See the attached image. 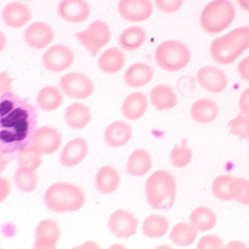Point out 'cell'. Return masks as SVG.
Here are the masks:
<instances>
[{"mask_svg": "<svg viewBox=\"0 0 249 249\" xmlns=\"http://www.w3.org/2000/svg\"><path fill=\"white\" fill-rule=\"evenodd\" d=\"M62 142V137L57 130L43 126L36 129L31 144L42 154H52L59 149Z\"/></svg>", "mask_w": 249, "mask_h": 249, "instance_id": "cell-15", "label": "cell"}, {"mask_svg": "<svg viewBox=\"0 0 249 249\" xmlns=\"http://www.w3.org/2000/svg\"><path fill=\"white\" fill-rule=\"evenodd\" d=\"M117 11L124 20L141 22L152 15L153 5L151 0H120Z\"/></svg>", "mask_w": 249, "mask_h": 249, "instance_id": "cell-10", "label": "cell"}, {"mask_svg": "<svg viewBox=\"0 0 249 249\" xmlns=\"http://www.w3.org/2000/svg\"><path fill=\"white\" fill-rule=\"evenodd\" d=\"M86 196L80 188L69 183H55L44 195L48 209L56 213L76 212L84 206Z\"/></svg>", "mask_w": 249, "mask_h": 249, "instance_id": "cell-4", "label": "cell"}, {"mask_svg": "<svg viewBox=\"0 0 249 249\" xmlns=\"http://www.w3.org/2000/svg\"><path fill=\"white\" fill-rule=\"evenodd\" d=\"M124 62V53L117 48H111L102 53L98 59V66L104 73H115L123 69Z\"/></svg>", "mask_w": 249, "mask_h": 249, "instance_id": "cell-27", "label": "cell"}, {"mask_svg": "<svg viewBox=\"0 0 249 249\" xmlns=\"http://www.w3.org/2000/svg\"><path fill=\"white\" fill-rule=\"evenodd\" d=\"M218 114L217 105L209 99H199L195 101L191 107L192 118L199 124L212 123L216 118Z\"/></svg>", "mask_w": 249, "mask_h": 249, "instance_id": "cell-23", "label": "cell"}, {"mask_svg": "<svg viewBox=\"0 0 249 249\" xmlns=\"http://www.w3.org/2000/svg\"><path fill=\"white\" fill-rule=\"evenodd\" d=\"M35 235V249H56L60 237V229L54 220H44L36 226Z\"/></svg>", "mask_w": 249, "mask_h": 249, "instance_id": "cell-16", "label": "cell"}, {"mask_svg": "<svg viewBox=\"0 0 249 249\" xmlns=\"http://www.w3.org/2000/svg\"><path fill=\"white\" fill-rule=\"evenodd\" d=\"M57 14L61 19L69 23H82L89 19L90 5L86 0H61Z\"/></svg>", "mask_w": 249, "mask_h": 249, "instance_id": "cell-13", "label": "cell"}, {"mask_svg": "<svg viewBox=\"0 0 249 249\" xmlns=\"http://www.w3.org/2000/svg\"><path fill=\"white\" fill-rule=\"evenodd\" d=\"M53 30L48 24L36 22L30 25L24 33V39L31 49L41 50L54 39Z\"/></svg>", "mask_w": 249, "mask_h": 249, "instance_id": "cell-14", "label": "cell"}, {"mask_svg": "<svg viewBox=\"0 0 249 249\" xmlns=\"http://www.w3.org/2000/svg\"><path fill=\"white\" fill-rule=\"evenodd\" d=\"M233 199L244 206H249V180L243 178H233Z\"/></svg>", "mask_w": 249, "mask_h": 249, "instance_id": "cell-38", "label": "cell"}, {"mask_svg": "<svg viewBox=\"0 0 249 249\" xmlns=\"http://www.w3.org/2000/svg\"><path fill=\"white\" fill-rule=\"evenodd\" d=\"M74 61L71 49L63 45H55L44 53L42 65L49 71L62 72L70 68Z\"/></svg>", "mask_w": 249, "mask_h": 249, "instance_id": "cell-9", "label": "cell"}, {"mask_svg": "<svg viewBox=\"0 0 249 249\" xmlns=\"http://www.w3.org/2000/svg\"><path fill=\"white\" fill-rule=\"evenodd\" d=\"M236 2L243 11L249 13V0H236Z\"/></svg>", "mask_w": 249, "mask_h": 249, "instance_id": "cell-43", "label": "cell"}, {"mask_svg": "<svg viewBox=\"0 0 249 249\" xmlns=\"http://www.w3.org/2000/svg\"><path fill=\"white\" fill-rule=\"evenodd\" d=\"M152 166L150 154L144 149H136L127 162V172L131 176L145 175Z\"/></svg>", "mask_w": 249, "mask_h": 249, "instance_id": "cell-28", "label": "cell"}, {"mask_svg": "<svg viewBox=\"0 0 249 249\" xmlns=\"http://www.w3.org/2000/svg\"><path fill=\"white\" fill-rule=\"evenodd\" d=\"M65 120L68 125L72 129H82L90 122V110L89 107L82 103H73L66 109Z\"/></svg>", "mask_w": 249, "mask_h": 249, "instance_id": "cell-25", "label": "cell"}, {"mask_svg": "<svg viewBox=\"0 0 249 249\" xmlns=\"http://www.w3.org/2000/svg\"><path fill=\"white\" fill-rule=\"evenodd\" d=\"M89 151L87 142L83 138H76L66 144L60 155V162L66 167H73L81 162Z\"/></svg>", "mask_w": 249, "mask_h": 249, "instance_id": "cell-18", "label": "cell"}, {"mask_svg": "<svg viewBox=\"0 0 249 249\" xmlns=\"http://www.w3.org/2000/svg\"><path fill=\"white\" fill-rule=\"evenodd\" d=\"M80 45L95 56L111 39V31L107 23L101 20L92 22L85 31L75 35Z\"/></svg>", "mask_w": 249, "mask_h": 249, "instance_id": "cell-7", "label": "cell"}, {"mask_svg": "<svg viewBox=\"0 0 249 249\" xmlns=\"http://www.w3.org/2000/svg\"><path fill=\"white\" fill-rule=\"evenodd\" d=\"M171 163L176 168H184L190 163L192 158V151L187 145L186 140H182L180 145H175L171 151Z\"/></svg>", "mask_w": 249, "mask_h": 249, "instance_id": "cell-36", "label": "cell"}, {"mask_svg": "<svg viewBox=\"0 0 249 249\" xmlns=\"http://www.w3.org/2000/svg\"><path fill=\"white\" fill-rule=\"evenodd\" d=\"M18 162L21 168L36 171L42 164L41 153L31 144L19 150L18 153Z\"/></svg>", "mask_w": 249, "mask_h": 249, "instance_id": "cell-35", "label": "cell"}, {"mask_svg": "<svg viewBox=\"0 0 249 249\" xmlns=\"http://www.w3.org/2000/svg\"><path fill=\"white\" fill-rule=\"evenodd\" d=\"M223 240L214 234L206 235L202 237L198 242L196 249H223Z\"/></svg>", "mask_w": 249, "mask_h": 249, "instance_id": "cell-40", "label": "cell"}, {"mask_svg": "<svg viewBox=\"0 0 249 249\" xmlns=\"http://www.w3.org/2000/svg\"><path fill=\"white\" fill-rule=\"evenodd\" d=\"M2 17L7 26L19 28L31 20L32 14L30 8L25 4L13 2L5 5L2 10Z\"/></svg>", "mask_w": 249, "mask_h": 249, "instance_id": "cell-17", "label": "cell"}, {"mask_svg": "<svg viewBox=\"0 0 249 249\" xmlns=\"http://www.w3.org/2000/svg\"><path fill=\"white\" fill-rule=\"evenodd\" d=\"M235 16V8L231 0H213L202 10L199 24L208 35H216L229 28Z\"/></svg>", "mask_w": 249, "mask_h": 249, "instance_id": "cell-5", "label": "cell"}, {"mask_svg": "<svg viewBox=\"0 0 249 249\" xmlns=\"http://www.w3.org/2000/svg\"><path fill=\"white\" fill-rule=\"evenodd\" d=\"M192 53L189 47L178 40L162 42L155 51L156 63L167 72L182 70L189 65Z\"/></svg>", "mask_w": 249, "mask_h": 249, "instance_id": "cell-6", "label": "cell"}, {"mask_svg": "<svg viewBox=\"0 0 249 249\" xmlns=\"http://www.w3.org/2000/svg\"><path fill=\"white\" fill-rule=\"evenodd\" d=\"M63 97L55 86H46L39 90L36 97L38 107L45 111H52L62 105Z\"/></svg>", "mask_w": 249, "mask_h": 249, "instance_id": "cell-30", "label": "cell"}, {"mask_svg": "<svg viewBox=\"0 0 249 249\" xmlns=\"http://www.w3.org/2000/svg\"><path fill=\"white\" fill-rule=\"evenodd\" d=\"M196 80L202 89L212 93H221L228 86L226 73L213 66L201 68L196 74Z\"/></svg>", "mask_w": 249, "mask_h": 249, "instance_id": "cell-11", "label": "cell"}, {"mask_svg": "<svg viewBox=\"0 0 249 249\" xmlns=\"http://www.w3.org/2000/svg\"><path fill=\"white\" fill-rule=\"evenodd\" d=\"M23 1H33V0H23Z\"/></svg>", "mask_w": 249, "mask_h": 249, "instance_id": "cell-44", "label": "cell"}, {"mask_svg": "<svg viewBox=\"0 0 249 249\" xmlns=\"http://www.w3.org/2000/svg\"><path fill=\"white\" fill-rule=\"evenodd\" d=\"M198 231L186 223H179L174 226L170 233V240L174 244L180 247H187L195 243Z\"/></svg>", "mask_w": 249, "mask_h": 249, "instance_id": "cell-29", "label": "cell"}, {"mask_svg": "<svg viewBox=\"0 0 249 249\" xmlns=\"http://www.w3.org/2000/svg\"><path fill=\"white\" fill-rule=\"evenodd\" d=\"M154 77V71L149 65L137 62L128 68L124 74V83L130 88L145 86Z\"/></svg>", "mask_w": 249, "mask_h": 249, "instance_id": "cell-19", "label": "cell"}, {"mask_svg": "<svg viewBox=\"0 0 249 249\" xmlns=\"http://www.w3.org/2000/svg\"><path fill=\"white\" fill-rule=\"evenodd\" d=\"M146 40L145 30L141 27H128L119 36L118 44L120 48L127 52L140 49Z\"/></svg>", "mask_w": 249, "mask_h": 249, "instance_id": "cell-26", "label": "cell"}, {"mask_svg": "<svg viewBox=\"0 0 249 249\" xmlns=\"http://www.w3.org/2000/svg\"><path fill=\"white\" fill-rule=\"evenodd\" d=\"M147 107L148 100L145 93L134 92L124 99L122 106V113L127 120H138L145 114Z\"/></svg>", "mask_w": 249, "mask_h": 249, "instance_id": "cell-22", "label": "cell"}, {"mask_svg": "<svg viewBox=\"0 0 249 249\" xmlns=\"http://www.w3.org/2000/svg\"><path fill=\"white\" fill-rule=\"evenodd\" d=\"M233 178L230 175H220L215 178L212 190L216 199L225 202L233 200Z\"/></svg>", "mask_w": 249, "mask_h": 249, "instance_id": "cell-33", "label": "cell"}, {"mask_svg": "<svg viewBox=\"0 0 249 249\" xmlns=\"http://www.w3.org/2000/svg\"><path fill=\"white\" fill-rule=\"evenodd\" d=\"M138 220L133 213L119 209L111 214L108 227L117 238H128L134 235L137 230Z\"/></svg>", "mask_w": 249, "mask_h": 249, "instance_id": "cell-12", "label": "cell"}, {"mask_svg": "<svg viewBox=\"0 0 249 249\" xmlns=\"http://www.w3.org/2000/svg\"><path fill=\"white\" fill-rule=\"evenodd\" d=\"M185 0H154L156 7L163 14H173L179 11Z\"/></svg>", "mask_w": 249, "mask_h": 249, "instance_id": "cell-39", "label": "cell"}, {"mask_svg": "<svg viewBox=\"0 0 249 249\" xmlns=\"http://www.w3.org/2000/svg\"><path fill=\"white\" fill-rule=\"evenodd\" d=\"M239 108L242 114L249 117V88L246 89L240 96Z\"/></svg>", "mask_w": 249, "mask_h": 249, "instance_id": "cell-42", "label": "cell"}, {"mask_svg": "<svg viewBox=\"0 0 249 249\" xmlns=\"http://www.w3.org/2000/svg\"><path fill=\"white\" fill-rule=\"evenodd\" d=\"M14 182L20 192L30 193L37 186V177L33 171L20 167L14 173Z\"/></svg>", "mask_w": 249, "mask_h": 249, "instance_id": "cell-34", "label": "cell"}, {"mask_svg": "<svg viewBox=\"0 0 249 249\" xmlns=\"http://www.w3.org/2000/svg\"><path fill=\"white\" fill-rule=\"evenodd\" d=\"M249 48V26L240 27L215 39L211 45L210 54L218 64L229 66Z\"/></svg>", "mask_w": 249, "mask_h": 249, "instance_id": "cell-2", "label": "cell"}, {"mask_svg": "<svg viewBox=\"0 0 249 249\" xmlns=\"http://www.w3.org/2000/svg\"><path fill=\"white\" fill-rule=\"evenodd\" d=\"M120 174L114 167H102L95 177L96 189L102 194H111L117 190L120 185Z\"/></svg>", "mask_w": 249, "mask_h": 249, "instance_id": "cell-24", "label": "cell"}, {"mask_svg": "<svg viewBox=\"0 0 249 249\" xmlns=\"http://www.w3.org/2000/svg\"><path fill=\"white\" fill-rule=\"evenodd\" d=\"M230 134L236 136L241 140L249 138V117L238 114L237 117L229 121Z\"/></svg>", "mask_w": 249, "mask_h": 249, "instance_id": "cell-37", "label": "cell"}, {"mask_svg": "<svg viewBox=\"0 0 249 249\" xmlns=\"http://www.w3.org/2000/svg\"><path fill=\"white\" fill-rule=\"evenodd\" d=\"M237 73L243 81L249 83V56L240 61L237 66Z\"/></svg>", "mask_w": 249, "mask_h": 249, "instance_id": "cell-41", "label": "cell"}, {"mask_svg": "<svg viewBox=\"0 0 249 249\" xmlns=\"http://www.w3.org/2000/svg\"><path fill=\"white\" fill-rule=\"evenodd\" d=\"M190 223L198 231H207L214 227L216 216L208 207H198L190 215Z\"/></svg>", "mask_w": 249, "mask_h": 249, "instance_id": "cell-31", "label": "cell"}, {"mask_svg": "<svg viewBox=\"0 0 249 249\" xmlns=\"http://www.w3.org/2000/svg\"><path fill=\"white\" fill-rule=\"evenodd\" d=\"M132 136V129L128 123L116 121L111 123L104 133L105 142L109 146L119 148L129 141Z\"/></svg>", "mask_w": 249, "mask_h": 249, "instance_id": "cell-20", "label": "cell"}, {"mask_svg": "<svg viewBox=\"0 0 249 249\" xmlns=\"http://www.w3.org/2000/svg\"><path fill=\"white\" fill-rule=\"evenodd\" d=\"M59 84L66 95L78 100L88 98L94 90V85L89 77L78 72H72L62 76Z\"/></svg>", "mask_w": 249, "mask_h": 249, "instance_id": "cell-8", "label": "cell"}, {"mask_svg": "<svg viewBox=\"0 0 249 249\" xmlns=\"http://www.w3.org/2000/svg\"><path fill=\"white\" fill-rule=\"evenodd\" d=\"M177 184L173 175L165 170L153 173L145 184L148 205L155 210H168L175 204Z\"/></svg>", "mask_w": 249, "mask_h": 249, "instance_id": "cell-3", "label": "cell"}, {"mask_svg": "<svg viewBox=\"0 0 249 249\" xmlns=\"http://www.w3.org/2000/svg\"><path fill=\"white\" fill-rule=\"evenodd\" d=\"M151 104L158 111L170 110L178 105V99L175 90L170 86L158 85L150 93Z\"/></svg>", "mask_w": 249, "mask_h": 249, "instance_id": "cell-21", "label": "cell"}, {"mask_svg": "<svg viewBox=\"0 0 249 249\" xmlns=\"http://www.w3.org/2000/svg\"><path fill=\"white\" fill-rule=\"evenodd\" d=\"M38 123L37 109L11 91L0 97V153L11 154L31 143Z\"/></svg>", "mask_w": 249, "mask_h": 249, "instance_id": "cell-1", "label": "cell"}, {"mask_svg": "<svg viewBox=\"0 0 249 249\" xmlns=\"http://www.w3.org/2000/svg\"><path fill=\"white\" fill-rule=\"evenodd\" d=\"M169 227L168 220L158 214L148 216L142 225L144 235L149 238H160L167 233Z\"/></svg>", "mask_w": 249, "mask_h": 249, "instance_id": "cell-32", "label": "cell"}]
</instances>
